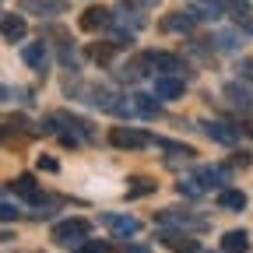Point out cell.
Instances as JSON below:
<instances>
[{"label":"cell","instance_id":"obj_6","mask_svg":"<svg viewBox=\"0 0 253 253\" xmlns=\"http://www.w3.org/2000/svg\"><path fill=\"white\" fill-rule=\"evenodd\" d=\"M67 0H21L25 14H67Z\"/></svg>","mask_w":253,"mask_h":253},{"label":"cell","instance_id":"obj_3","mask_svg":"<svg viewBox=\"0 0 253 253\" xmlns=\"http://www.w3.org/2000/svg\"><path fill=\"white\" fill-rule=\"evenodd\" d=\"M109 141H113L116 148H123V151H137V148L155 144V137L144 134V130H137V126H113V130H109Z\"/></svg>","mask_w":253,"mask_h":253},{"label":"cell","instance_id":"obj_4","mask_svg":"<svg viewBox=\"0 0 253 253\" xmlns=\"http://www.w3.org/2000/svg\"><path fill=\"white\" fill-rule=\"evenodd\" d=\"M102 225H106L113 236H120V239H130V236L141 232V221H137L134 214H106Z\"/></svg>","mask_w":253,"mask_h":253},{"label":"cell","instance_id":"obj_15","mask_svg":"<svg viewBox=\"0 0 253 253\" xmlns=\"http://www.w3.org/2000/svg\"><path fill=\"white\" fill-rule=\"evenodd\" d=\"M130 102H134V109H137L141 116H148V120H155L158 113H162V106H158V95H148V91H134Z\"/></svg>","mask_w":253,"mask_h":253},{"label":"cell","instance_id":"obj_24","mask_svg":"<svg viewBox=\"0 0 253 253\" xmlns=\"http://www.w3.org/2000/svg\"><path fill=\"white\" fill-rule=\"evenodd\" d=\"M179 194H183V197H201L204 186H201V179L194 176V179H183V183H179Z\"/></svg>","mask_w":253,"mask_h":253},{"label":"cell","instance_id":"obj_26","mask_svg":"<svg viewBox=\"0 0 253 253\" xmlns=\"http://www.w3.org/2000/svg\"><path fill=\"white\" fill-rule=\"evenodd\" d=\"M18 214H21V211H18L14 204H4V201H0V221H18Z\"/></svg>","mask_w":253,"mask_h":253},{"label":"cell","instance_id":"obj_19","mask_svg":"<svg viewBox=\"0 0 253 253\" xmlns=\"http://www.w3.org/2000/svg\"><path fill=\"white\" fill-rule=\"evenodd\" d=\"M218 208L221 211H243L246 208V194H243V190H221V194H218Z\"/></svg>","mask_w":253,"mask_h":253},{"label":"cell","instance_id":"obj_32","mask_svg":"<svg viewBox=\"0 0 253 253\" xmlns=\"http://www.w3.org/2000/svg\"><path fill=\"white\" fill-rule=\"evenodd\" d=\"M197 253H201V250H197Z\"/></svg>","mask_w":253,"mask_h":253},{"label":"cell","instance_id":"obj_28","mask_svg":"<svg viewBox=\"0 0 253 253\" xmlns=\"http://www.w3.org/2000/svg\"><path fill=\"white\" fill-rule=\"evenodd\" d=\"M239 74H243L246 81H253V60H246V63H239Z\"/></svg>","mask_w":253,"mask_h":253},{"label":"cell","instance_id":"obj_12","mask_svg":"<svg viewBox=\"0 0 253 253\" xmlns=\"http://www.w3.org/2000/svg\"><path fill=\"white\" fill-rule=\"evenodd\" d=\"M109 21H113V14H109L106 7H88V11L81 14V21H78V25H81L84 32H99V28H106Z\"/></svg>","mask_w":253,"mask_h":253},{"label":"cell","instance_id":"obj_16","mask_svg":"<svg viewBox=\"0 0 253 253\" xmlns=\"http://www.w3.org/2000/svg\"><path fill=\"white\" fill-rule=\"evenodd\" d=\"M246 250H250V236L243 229H232L221 236V253H246Z\"/></svg>","mask_w":253,"mask_h":253},{"label":"cell","instance_id":"obj_9","mask_svg":"<svg viewBox=\"0 0 253 253\" xmlns=\"http://www.w3.org/2000/svg\"><path fill=\"white\" fill-rule=\"evenodd\" d=\"M158 239H162L169 250H176V253H197V250H201L197 239H190V236H186V229H183V232H169V229H166Z\"/></svg>","mask_w":253,"mask_h":253},{"label":"cell","instance_id":"obj_22","mask_svg":"<svg viewBox=\"0 0 253 253\" xmlns=\"http://www.w3.org/2000/svg\"><path fill=\"white\" fill-rule=\"evenodd\" d=\"M113 49H116V42H106V46H91V49H88V56H91L95 63H109V60H113Z\"/></svg>","mask_w":253,"mask_h":253},{"label":"cell","instance_id":"obj_14","mask_svg":"<svg viewBox=\"0 0 253 253\" xmlns=\"http://www.w3.org/2000/svg\"><path fill=\"white\" fill-rule=\"evenodd\" d=\"M197 179H201L204 190H214L221 183H229V169H221V166H201L197 169Z\"/></svg>","mask_w":253,"mask_h":253},{"label":"cell","instance_id":"obj_1","mask_svg":"<svg viewBox=\"0 0 253 253\" xmlns=\"http://www.w3.org/2000/svg\"><path fill=\"white\" fill-rule=\"evenodd\" d=\"M67 91H78L84 102L99 106L102 113H113V116L134 113V102H130V99H123V95H116L113 88H102V84H78V88H67Z\"/></svg>","mask_w":253,"mask_h":253},{"label":"cell","instance_id":"obj_30","mask_svg":"<svg viewBox=\"0 0 253 253\" xmlns=\"http://www.w3.org/2000/svg\"><path fill=\"white\" fill-rule=\"evenodd\" d=\"M0 141H4V123H0Z\"/></svg>","mask_w":253,"mask_h":253},{"label":"cell","instance_id":"obj_21","mask_svg":"<svg viewBox=\"0 0 253 253\" xmlns=\"http://www.w3.org/2000/svg\"><path fill=\"white\" fill-rule=\"evenodd\" d=\"M155 179H148V176H134L130 179V186H126V197H148V194H155Z\"/></svg>","mask_w":253,"mask_h":253},{"label":"cell","instance_id":"obj_13","mask_svg":"<svg viewBox=\"0 0 253 253\" xmlns=\"http://www.w3.org/2000/svg\"><path fill=\"white\" fill-rule=\"evenodd\" d=\"M201 18H208V14H201V11H179V14L166 18V21H162V28H169V32H186V28H194Z\"/></svg>","mask_w":253,"mask_h":253},{"label":"cell","instance_id":"obj_31","mask_svg":"<svg viewBox=\"0 0 253 253\" xmlns=\"http://www.w3.org/2000/svg\"><path fill=\"white\" fill-rule=\"evenodd\" d=\"M250 134H253V130H250Z\"/></svg>","mask_w":253,"mask_h":253},{"label":"cell","instance_id":"obj_20","mask_svg":"<svg viewBox=\"0 0 253 253\" xmlns=\"http://www.w3.org/2000/svg\"><path fill=\"white\" fill-rule=\"evenodd\" d=\"M11 186H14V194H21V197H28V201H36V197H39V186H36V176H32V172L18 176Z\"/></svg>","mask_w":253,"mask_h":253},{"label":"cell","instance_id":"obj_11","mask_svg":"<svg viewBox=\"0 0 253 253\" xmlns=\"http://www.w3.org/2000/svg\"><path fill=\"white\" fill-rule=\"evenodd\" d=\"M183 91H186V84H183V78H176V74H166V78L155 81V95H158V99H179Z\"/></svg>","mask_w":253,"mask_h":253},{"label":"cell","instance_id":"obj_7","mask_svg":"<svg viewBox=\"0 0 253 253\" xmlns=\"http://www.w3.org/2000/svg\"><path fill=\"white\" fill-rule=\"evenodd\" d=\"M0 32H4V42H21V39L28 36V21H25L21 14H4Z\"/></svg>","mask_w":253,"mask_h":253},{"label":"cell","instance_id":"obj_23","mask_svg":"<svg viewBox=\"0 0 253 253\" xmlns=\"http://www.w3.org/2000/svg\"><path fill=\"white\" fill-rule=\"evenodd\" d=\"M211 42H218V49H229V53L239 49V36H236V32H218Z\"/></svg>","mask_w":253,"mask_h":253},{"label":"cell","instance_id":"obj_27","mask_svg":"<svg viewBox=\"0 0 253 253\" xmlns=\"http://www.w3.org/2000/svg\"><path fill=\"white\" fill-rule=\"evenodd\" d=\"M39 169H49V172H56L60 166H56V158H46V155H42V158H39Z\"/></svg>","mask_w":253,"mask_h":253},{"label":"cell","instance_id":"obj_8","mask_svg":"<svg viewBox=\"0 0 253 253\" xmlns=\"http://www.w3.org/2000/svg\"><path fill=\"white\" fill-rule=\"evenodd\" d=\"M204 134H208L214 144H229V148L239 141V134L232 130L229 123H221V120H208V123H204Z\"/></svg>","mask_w":253,"mask_h":253},{"label":"cell","instance_id":"obj_17","mask_svg":"<svg viewBox=\"0 0 253 253\" xmlns=\"http://www.w3.org/2000/svg\"><path fill=\"white\" fill-rule=\"evenodd\" d=\"M151 63H155V71H166V74H183L186 71V63L172 53H151Z\"/></svg>","mask_w":253,"mask_h":253},{"label":"cell","instance_id":"obj_2","mask_svg":"<svg viewBox=\"0 0 253 253\" xmlns=\"http://www.w3.org/2000/svg\"><path fill=\"white\" fill-rule=\"evenodd\" d=\"M88 232H91V225L84 218H67V221H56L53 225V239L60 246H81L88 239Z\"/></svg>","mask_w":253,"mask_h":253},{"label":"cell","instance_id":"obj_29","mask_svg":"<svg viewBox=\"0 0 253 253\" xmlns=\"http://www.w3.org/2000/svg\"><path fill=\"white\" fill-rule=\"evenodd\" d=\"M126 253H148V246H126Z\"/></svg>","mask_w":253,"mask_h":253},{"label":"cell","instance_id":"obj_5","mask_svg":"<svg viewBox=\"0 0 253 253\" xmlns=\"http://www.w3.org/2000/svg\"><path fill=\"white\" fill-rule=\"evenodd\" d=\"M21 60L28 63L32 71H39V74L49 71V49H46V42H28V46L21 49Z\"/></svg>","mask_w":253,"mask_h":253},{"label":"cell","instance_id":"obj_18","mask_svg":"<svg viewBox=\"0 0 253 253\" xmlns=\"http://www.w3.org/2000/svg\"><path fill=\"white\" fill-rule=\"evenodd\" d=\"M225 95L232 99V106H236V109L253 113V91H250V88H243V84H225Z\"/></svg>","mask_w":253,"mask_h":253},{"label":"cell","instance_id":"obj_25","mask_svg":"<svg viewBox=\"0 0 253 253\" xmlns=\"http://www.w3.org/2000/svg\"><path fill=\"white\" fill-rule=\"evenodd\" d=\"M109 246L102 243V239H91V243H81V246H74V253H106Z\"/></svg>","mask_w":253,"mask_h":253},{"label":"cell","instance_id":"obj_10","mask_svg":"<svg viewBox=\"0 0 253 253\" xmlns=\"http://www.w3.org/2000/svg\"><path fill=\"white\" fill-rule=\"evenodd\" d=\"M218 11H225L232 21H239V25H246V28L253 32V21H250V4H246V0H218Z\"/></svg>","mask_w":253,"mask_h":253}]
</instances>
